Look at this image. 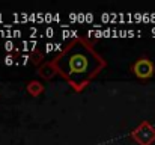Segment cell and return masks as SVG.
Returning a JSON list of instances; mask_svg holds the SVG:
<instances>
[{
    "instance_id": "obj_1",
    "label": "cell",
    "mask_w": 155,
    "mask_h": 145,
    "mask_svg": "<svg viewBox=\"0 0 155 145\" xmlns=\"http://www.w3.org/2000/svg\"><path fill=\"white\" fill-rule=\"evenodd\" d=\"M51 64L75 92H81L107 65L105 59L84 38L69 41L51 59Z\"/></svg>"
},
{
    "instance_id": "obj_2",
    "label": "cell",
    "mask_w": 155,
    "mask_h": 145,
    "mask_svg": "<svg viewBox=\"0 0 155 145\" xmlns=\"http://www.w3.org/2000/svg\"><path fill=\"white\" fill-rule=\"evenodd\" d=\"M131 139L139 145H151L155 141V129L148 121H142L131 132Z\"/></svg>"
},
{
    "instance_id": "obj_3",
    "label": "cell",
    "mask_w": 155,
    "mask_h": 145,
    "mask_svg": "<svg viewBox=\"0 0 155 145\" xmlns=\"http://www.w3.org/2000/svg\"><path fill=\"white\" fill-rule=\"evenodd\" d=\"M131 71L133 74H136L139 79H151L154 76V71H155V67L152 64L151 59L148 57H140L137 59L133 65H131Z\"/></svg>"
},
{
    "instance_id": "obj_4",
    "label": "cell",
    "mask_w": 155,
    "mask_h": 145,
    "mask_svg": "<svg viewBox=\"0 0 155 145\" xmlns=\"http://www.w3.org/2000/svg\"><path fill=\"white\" fill-rule=\"evenodd\" d=\"M38 73H39V76H41L42 79H45V80H51L53 77L57 74V73H56V68L53 67L51 60H48V62H44V64L39 67Z\"/></svg>"
},
{
    "instance_id": "obj_5",
    "label": "cell",
    "mask_w": 155,
    "mask_h": 145,
    "mask_svg": "<svg viewBox=\"0 0 155 145\" xmlns=\"http://www.w3.org/2000/svg\"><path fill=\"white\" fill-rule=\"evenodd\" d=\"M44 85L39 82V80H32V82H29L27 83V88H26V91H27V94H30L32 97H39L42 92H44Z\"/></svg>"
}]
</instances>
